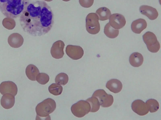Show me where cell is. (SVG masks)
Masks as SVG:
<instances>
[{"instance_id": "3957f363", "label": "cell", "mask_w": 161, "mask_h": 120, "mask_svg": "<svg viewBox=\"0 0 161 120\" xmlns=\"http://www.w3.org/2000/svg\"><path fill=\"white\" fill-rule=\"evenodd\" d=\"M56 108V103L53 99L47 98L38 104L36 108L37 116L42 118L50 117L49 114Z\"/></svg>"}, {"instance_id": "603a6c76", "label": "cell", "mask_w": 161, "mask_h": 120, "mask_svg": "<svg viewBox=\"0 0 161 120\" xmlns=\"http://www.w3.org/2000/svg\"><path fill=\"white\" fill-rule=\"evenodd\" d=\"M49 92L52 94L58 96L60 95L63 91V87L59 84L57 83H53L48 87Z\"/></svg>"}, {"instance_id": "5bb4252c", "label": "cell", "mask_w": 161, "mask_h": 120, "mask_svg": "<svg viewBox=\"0 0 161 120\" xmlns=\"http://www.w3.org/2000/svg\"><path fill=\"white\" fill-rule=\"evenodd\" d=\"M147 24L145 20L139 18L133 21L131 24L132 31L135 33L140 34L147 27Z\"/></svg>"}, {"instance_id": "8992f818", "label": "cell", "mask_w": 161, "mask_h": 120, "mask_svg": "<svg viewBox=\"0 0 161 120\" xmlns=\"http://www.w3.org/2000/svg\"><path fill=\"white\" fill-rule=\"evenodd\" d=\"M142 38L150 52L156 53L159 51L160 44L154 33L150 31L147 32L143 35Z\"/></svg>"}, {"instance_id": "9a60e30c", "label": "cell", "mask_w": 161, "mask_h": 120, "mask_svg": "<svg viewBox=\"0 0 161 120\" xmlns=\"http://www.w3.org/2000/svg\"><path fill=\"white\" fill-rule=\"evenodd\" d=\"M106 86L110 91L115 93L119 92L123 87L121 82L116 79H111L108 81Z\"/></svg>"}, {"instance_id": "5b68a950", "label": "cell", "mask_w": 161, "mask_h": 120, "mask_svg": "<svg viewBox=\"0 0 161 120\" xmlns=\"http://www.w3.org/2000/svg\"><path fill=\"white\" fill-rule=\"evenodd\" d=\"M91 110L90 103L86 101L81 100L73 104L71 110L73 114L78 118H82L87 114Z\"/></svg>"}, {"instance_id": "30bf717a", "label": "cell", "mask_w": 161, "mask_h": 120, "mask_svg": "<svg viewBox=\"0 0 161 120\" xmlns=\"http://www.w3.org/2000/svg\"><path fill=\"white\" fill-rule=\"evenodd\" d=\"M64 42L61 40L55 42L51 48L50 52L52 57L57 59L63 58L64 55Z\"/></svg>"}, {"instance_id": "4fadbf2b", "label": "cell", "mask_w": 161, "mask_h": 120, "mask_svg": "<svg viewBox=\"0 0 161 120\" xmlns=\"http://www.w3.org/2000/svg\"><path fill=\"white\" fill-rule=\"evenodd\" d=\"M139 11L142 14L147 16L151 20L155 19L158 14L156 8L147 5H142L140 7Z\"/></svg>"}, {"instance_id": "4316f807", "label": "cell", "mask_w": 161, "mask_h": 120, "mask_svg": "<svg viewBox=\"0 0 161 120\" xmlns=\"http://www.w3.org/2000/svg\"><path fill=\"white\" fill-rule=\"evenodd\" d=\"M44 1H47V2H50L52 1L53 0H44Z\"/></svg>"}, {"instance_id": "d4e9b609", "label": "cell", "mask_w": 161, "mask_h": 120, "mask_svg": "<svg viewBox=\"0 0 161 120\" xmlns=\"http://www.w3.org/2000/svg\"><path fill=\"white\" fill-rule=\"evenodd\" d=\"M49 80V76L46 73H39L36 77V80L40 84L44 85L47 83Z\"/></svg>"}, {"instance_id": "7402d4cb", "label": "cell", "mask_w": 161, "mask_h": 120, "mask_svg": "<svg viewBox=\"0 0 161 120\" xmlns=\"http://www.w3.org/2000/svg\"><path fill=\"white\" fill-rule=\"evenodd\" d=\"M146 104L149 111L151 112H155L159 109V103L155 99H150L146 101Z\"/></svg>"}, {"instance_id": "277c9868", "label": "cell", "mask_w": 161, "mask_h": 120, "mask_svg": "<svg viewBox=\"0 0 161 120\" xmlns=\"http://www.w3.org/2000/svg\"><path fill=\"white\" fill-rule=\"evenodd\" d=\"M86 31L90 34H96L100 31V27L99 18L96 13H89L86 18Z\"/></svg>"}, {"instance_id": "52a82bcc", "label": "cell", "mask_w": 161, "mask_h": 120, "mask_svg": "<svg viewBox=\"0 0 161 120\" xmlns=\"http://www.w3.org/2000/svg\"><path fill=\"white\" fill-rule=\"evenodd\" d=\"M92 96L97 98L100 105L104 108L109 107L113 103V96L111 95L108 94L103 89H98L95 91Z\"/></svg>"}, {"instance_id": "cb8c5ba5", "label": "cell", "mask_w": 161, "mask_h": 120, "mask_svg": "<svg viewBox=\"0 0 161 120\" xmlns=\"http://www.w3.org/2000/svg\"><path fill=\"white\" fill-rule=\"evenodd\" d=\"M55 82L58 84L64 85L68 82L69 80L68 75L64 73H60L58 74L55 78Z\"/></svg>"}, {"instance_id": "484cf974", "label": "cell", "mask_w": 161, "mask_h": 120, "mask_svg": "<svg viewBox=\"0 0 161 120\" xmlns=\"http://www.w3.org/2000/svg\"><path fill=\"white\" fill-rule=\"evenodd\" d=\"M94 0H79L80 5L85 8H89L92 6Z\"/></svg>"}, {"instance_id": "ba28073f", "label": "cell", "mask_w": 161, "mask_h": 120, "mask_svg": "<svg viewBox=\"0 0 161 120\" xmlns=\"http://www.w3.org/2000/svg\"><path fill=\"white\" fill-rule=\"evenodd\" d=\"M67 55L73 60H77L83 57L84 52L83 48L79 46L68 45L65 49Z\"/></svg>"}, {"instance_id": "ac0fdd59", "label": "cell", "mask_w": 161, "mask_h": 120, "mask_svg": "<svg viewBox=\"0 0 161 120\" xmlns=\"http://www.w3.org/2000/svg\"><path fill=\"white\" fill-rule=\"evenodd\" d=\"M39 72L37 68L33 64H29L26 68V74L28 78L31 80L36 81V77Z\"/></svg>"}, {"instance_id": "d6986e66", "label": "cell", "mask_w": 161, "mask_h": 120, "mask_svg": "<svg viewBox=\"0 0 161 120\" xmlns=\"http://www.w3.org/2000/svg\"><path fill=\"white\" fill-rule=\"evenodd\" d=\"M96 13L99 19L102 21L108 19L111 15L109 9L105 7H102L98 9L96 11Z\"/></svg>"}, {"instance_id": "8fae6325", "label": "cell", "mask_w": 161, "mask_h": 120, "mask_svg": "<svg viewBox=\"0 0 161 120\" xmlns=\"http://www.w3.org/2000/svg\"><path fill=\"white\" fill-rule=\"evenodd\" d=\"M17 92V85L12 81H4L0 84V92L2 95L9 93L15 96Z\"/></svg>"}, {"instance_id": "9c48e42d", "label": "cell", "mask_w": 161, "mask_h": 120, "mask_svg": "<svg viewBox=\"0 0 161 120\" xmlns=\"http://www.w3.org/2000/svg\"><path fill=\"white\" fill-rule=\"evenodd\" d=\"M109 23L115 29H120L125 25L126 21L125 17L119 13H114L111 15L109 18Z\"/></svg>"}, {"instance_id": "ffe728a7", "label": "cell", "mask_w": 161, "mask_h": 120, "mask_svg": "<svg viewBox=\"0 0 161 120\" xmlns=\"http://www.w3.org/2000/svg\"><path fill=\"white\" fill-rule=\"evenodd\" d=\"M104 32L108 37L110 38H115L119 34V30L112 28L109 22L107 23L105 26Z\"/></svg>"}, {"instance_id": "7a4b0ae2", "label": "cell", "mask_w": 161, "mask_h": 120, "mask_svg": "<svg viewBox=\"0 0 161 120\" xmlns=\"http://www.w3.org/2000/svg\"><path fill=\"white\" fill-rule=\"evenodd\" d=\"M31 0H0V11L6 18L19 17Z\"/></svg>"}, {"instance_id": "7c38bea8", "label": "cell", "mask_w": 161, "mask_h": 120, "mask_svg": "<svg viewBox=\"0 0 161 120\" xmlns=\"http://www.w3.org/2000/svg\"><path fill=\"white\" fill-rule=\"evenodd\" d=\"M133 111L140 116H144L147 114L149 110L144 101L140 99L134 101L131 104Z\"/></svg>"}, {"instance_id": "44dd1931", "label": "cell", "mask_w": 161, "mask_h": 120, "mask_svg": "<svg viewBox=\"0 0 161 120\" xmlns=\"http://www.w3.org/2000/svg\"><path fill=\"white\" fill-rule=\"evenodd\" d=\"M86 101L88 102L90 104V112H94L98 111L100 108V105L97 98L92 96L91 98H88Z\"/></svg>"}, {"instance_id": "83f0119b", "label": "cell", "mask_w": 161, "mask_h": 120, "mask_svg": "<svg viewBox=\"0 0 161 120\" xmlns=\"http://www.w3.org/2000/svg\"><path fill=\"white\" fill-rule=\"evenodd\" d=\"M62 0L63 1H64L67 2V1H69L70 0Z\"/></svg>"}, {"instance_id": "2e32d148", "label": "cell", "mask_w": 161, "mask_h": 120, "mask_svg": "<svg viewBox=\"0 0 161 120\" xmlns=\"http://www.w3.org/2000/svg\"><path fill=\"white\" fill-rule=\"evenodd\" d=\"M15 98L14 96L9 93L3 94L1 100L2 106L4 108L9 109L14 105Z\"/></svg>"}, {"instance_id": "e0dca14e", "label": "cell", "mask_w": 161, "mask_h": 120, "mask_svg": "<svg viewBox=\"0 0 161 120\" xmlns=\"http://www.w3.org/2000/svg\"><path fill=\"white\" fill-rule=\"evenodd\" d=\"M143 58L142 54L138 52L132 53L129 57V62L131 66L138 67L143 63Z\"/></svg>"}, {"instance_id": "6da1fadb", "label": "cell", "mask_w": 161, "mask_h": 120, "mask_svg": "<svg viewBox=\"0 0 161 120\" xmlns=\"http://www.w3.org/2000/svg\"><path fill=\"white\" fill-rule=\"evenodd\" d=\"M54 22L51 7L43 1L30 2L19 16L20 25L24 32L33 36L48 33Z\"/></svg>"}]
</instances>
